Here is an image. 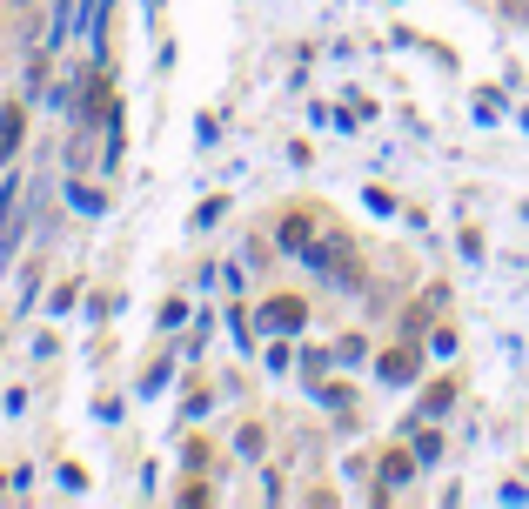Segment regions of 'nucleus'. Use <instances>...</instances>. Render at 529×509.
<instances>
[{"label":"nucleus","instance_id":"obj_3","mask_svg":"<svg viewBox=\"0 0 529 509\" xmlns=\"http://www.w3.org/2000/svg\"><path fill=\"white\" fill-rule=\"evenodd\" d=\"M382 376H389V382H409V376H416V355H409V349H389V355H382Z\"/></svg>","mask_w":529,"mask_h":509},{"label":"nucleus","instance_id":"obj_4","mask_svg":"<svg viewBox=\"0 0 529 509\" xmlns=\"http://www.w3.org/2000/svg\"><path fill=\"white\" fill-rule=\"evenodd\" d=\"M14 148H21V108H7V114H0V161L14 155Z\"/></svg>","mask_w":529,"mask_h":509},{"label":"nucleus","instance_id":"obj_1","mask_svg":"<svg viewBox=\"0 0 529 509\" xmlns=\"http://www.w3.org/2000/svg\"><path fill=\"white\" fill-rule=\"evenodd\" d=\"M14 242H21V195H14V181L0 188V255H14Z\"/></svg>","mask_w":529,"mask_h":509},{"label":"nucleus","instance_id":"obj_2","mask_svg":"<svg viewBox=\"0 0 529 509\" xmlns=\"http://www.w3.org/2000/svg\"><path fill=\"white\" fill-rule=\"evenodd\" d=\"M262 322H268V329H282V335H295V329H302V302L282 295V302H268V309H262Z\"/></svg>","mask_w":529,"mask_h":509}]
</instances>
